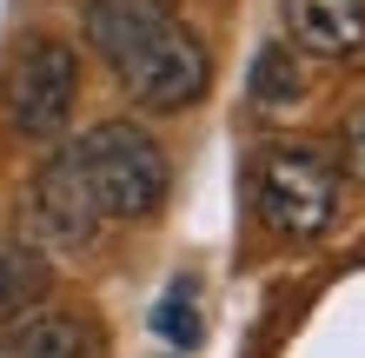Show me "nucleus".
Returning a JSON list of instances; mask_svg holds the SVG:
<instances>
[{"instance_id": "nucleus-4", "label": "nucleus", "mask_w": 365, "mask_h": 358, "mask_svg": "<svg viewBox=\"0 0 365 358\" xmlns=\"http://www.w3.org/2000/svg\"><path fill=\"white\" fill-rule=\"evenodd\" d=\"M73 93H80V53L67 40H53V33L20 40V53L7 67V87H0L14 133L20 139H53L73 113Z\"/></svg>"}, {"instance_id": "nucleus-1", "label": "nucleus", "mask_w": 365, "mask_h": 358, "mask_svg": "<svg viewBox=\"0 0 365 358\" xmlns=\"http://www.w3.org/2000/svg\"><path fill=\"white\" fill-rule=\"evenodd\" d=\"M87 40L146 113H186L212 87L200 33L166 0H87Z\"/></svg>"}, {"instance_id": "nucleus-7", "label": "nucleus", "mask_w": 365, "mask_h": 358, "mask_svg": "<svg viewBox=\"0 0 365 358\" xmlns=\"http://www.w3.org/2000/svg\"><path fill=\"white\" fill-rule=\"evenodd\" d=\"M286 33L299 53L359 60L365 53V0H286Z\"/></svg>"}, {"instance_id": "nucleus-11", "label": "nucleus", "mask_w": 365, "mask_h": 358, "mask_svg": "<svg viewBox=\"0 0 365 358\" xmlns=\"http://www.w3.org/2000/svg\"><path fill=\"white\" fill-rule=\"evenodd\" d=\"M339 166L365 186V100L346 113V126H339Z\"/></svg>"}, {"instance_id": "nucleus-5", "label": "nucleus", "mask_w": 365, "mask_h": 358, "mask_svg": "<svg viewBox=\"0 0 365 358\" xmlns=\"http://www.w3.org/2000/svg\"><path fill=\"white\" fill-rule=\"evenodd\" d=\"M27 226L53 252L93 246V233L106 226L100 206H93V193H87V179H80V166H73V153H60V159L40 166V179H34V193H27Z\"/></svg>"}, {"instance_id": "nucleus-9", "label": "nucleus", "mask_w": 365, "mask_h": 358, "mask_svg": "<svg viewBox=\"0 0 365 358\" xmlns=\"http://www.w3.org/2000/svg\"><path fill=\"white\" fill-rule=\"evenodd\" d=\"M246 93H252V107H266V113H286L299 107V93H306V73H299V53L292 47H259L252 53V73H246Z\"/></svg>"}, {"instance_id": "nucleus-3", "label": "nucleus", "mask_w": 365, "mask_h": 358, "mask_svg": "<svg viewBox=\"0 0 365 358\" xmlns=\"http://www.w3.org/2000/svg\"><path fill=\"white\" fill-rule=\"evenodd\" d=\"M246 199L279 239H326L339 219V166L312 146H266L252 153Z\"/></svg>"}, {"instance_id": "nucleus-8", "label": "nucleus", "mask_w": 365, "mask_h": 358, "mask_svg": "<svg viewBox=\"0 0 365 358\" xmlns=\"http://www.w3.org/2000/svg\"><path fill=\"white\" fill-rule=\"evenodd\" d=\"M47 292H53V265H47V252H40L34 239L0 233V325H14L20 312L47 305Z\"/></svg>"}, {"instance_id": "nucleus-10", "label": "nucleus", "mask_w": 365, "mask_h": 358, "mask_svg": "<svg viewBox=\"0 0 365 358\" xmlns=\"http://www.w3.org/2000/svg\"><path fill=\"white\" fill-rule=\"evenodd\" d=\"M153 325H160V339H173V345H200V312H192V292H186V285H173V292L160 299Z\"/></svg>"}, {"instance_id": "nucleus-2", "label": "nucleus", "mask_w": 365, "mask_h": 358, "mask_svg": "<svg viewBox=\"0 0 365 358\" xmlns=\"http://www.w3.org/2000/svg\"><path fill=\"white\" fill-rule=\"evenodd\" d=\"M67 153L80 166V179H87L100 219H153L166 206L173 173H166V153H160V139L146 133V126L100 120V126H87V133L67 146Z\"/></svg>"}, {"instance_id": "nucleus-6", "label": "nucleus", "mask_w": 365, "mask_h": 358, "mask_svg": "<svg viewBox=\"0 0 365 358\" xmlns=\"http://www.w3.org/2000/svg\"><path fill=\"white\" fill-rule=\"evenodd\" d=\"M0 358H100V325L73 305H34L0 325Z\"/></svg>"}]
</instances>
